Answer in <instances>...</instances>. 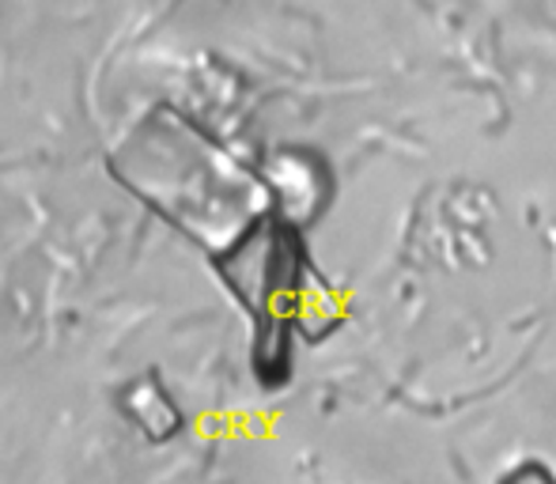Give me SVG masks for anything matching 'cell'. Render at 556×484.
<instances>
[{
  "mask_svg": "<svg viewBox=\"0 0 556 484\" xmlns=\"http://www.w3.org/2000/svg\"><path fill=\"white\" fill-rule=\"evenodd\" d=\"M500 484H556V473L542 462H522V466H515Z\"/></svg>",
  "mask_w": 556,
  "mask_h": 484,
  "instance_id": "6da1fadb",
  "label": "cell"
}]
</instances>
